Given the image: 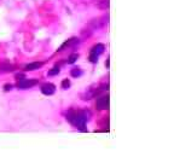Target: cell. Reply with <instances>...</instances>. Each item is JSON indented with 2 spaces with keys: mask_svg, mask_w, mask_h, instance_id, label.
<instances>
[{
  "mask_svg": "<svg viewBox=\"0 0 174 163\" xmlns=\"http://www.w3.org/2000/svg\"><path fill=\"white\" fill-rule=\"evenodd\" d=\"M77 58H79V53H73V55H70L69 58H68V64H73V63H75L77 60Z\"/></svg>",
  "mask_w": 174,
  "mask_h": 163,
  "instance_id": "12",
  "label": "cell"
},
{
  "mask_svg": "<svg viewBox=\"0 0 174 163\" xmlns=\"http://www.w3.org/2000/svg\"><path fill=\"white\" fill-rule=\"evenodd\" d=\"M35 85H38V80H31V79H23V80H19L17 82V87L19 90H27V88H31L34 87Z\"/></svg>",
  "mask_w": 174,
  "mask_h": 163,
  "instance_id": "5",
  "label": "cell"
},
{
  "mask_svg": "<svg viewBox=\"0 0 174 163\" xmlns=\"http://www.w3.org/2000/svg\"><path fill=\"white\" fill-rule=\"evenodd\" d=\"M55 92H56V86L53 83L47 82L41 86V93L45 96H52V94H55Z\"/></svg>",
  "mask_w": 174,
  "mask_h": 163,
  "instance_id": "6",
  "label": "cell"
},
{
  "mask_svg": "<svg viewBox=\"0 0 174 163\" xmlns=\"http://www.w3.org/2000/svg\"><path fill=\"white\" fill-rule=\"evenodd\" d=\"M109 104H110L109 96H103V97H99L97 99V101H96V108H97L98 110H108Z\"/></svg>",
  "mask_w": 174,
  "mask_h": 163,
  "instance_id": "4",
  "label": "cell"
},
{
  "mask_svg": "<svg viewBox=\"0 0 174 163\" xmlns=\"http://www.w3.org/2000/svg\"><path fill=\"white\" fill-rule=\"evenodd\" d=\"M91 112L87 110H69L66 114V120L75 126L81 132H86V123L90 121Z\"/></svg>",
  "mask_w": 174,
  "mask_h": 163,
  "instance_id": "1",
  "label": "cell"
},
{
  "mask_svg": "<svg viewBox=\"0 0 174 163\" xmlns=\"http://www.w3.org/2000/svg\"><path fill=\"white\" fill-rule=\"evenodd\" d=\"M70 87V81L68 80V79H65V80L62 81V88L63 90H68Z\"/></svg>",
  "mask_w": 174,
  "mask_h": 163,
  "instance_id": "14",
  "label": "cell"
},
{
  "mask_svg": "<svg viewBox=\"0 0 174 163\" xmlns=\"http://www.w3.org/2000/svg\"><path fill=\"white\" fill-rule=\"evenodd\" d=\"M99 91L101 90H98V87L97 88H92V87H91V88H87V91L85 92L84 96H82V99H84V100H90V99L94 98L98 93H99Z\"/></svg>",
  "mask_w": 174,
  "mask_h": 163,
  "instance_id": "7",
  "label": "cell"
},
{
  "mask_svg": "<svg viewBox=\"0 0 174 163\" xmlns=\"http://www.w3.org/2000/svg\"><path fill=\"white\" fill-rule=\"evenodd\" d=\"M0 70L1 71H14V65L9 63H1L0 64Z\"/></svg>",
  "mask_w": 174,
  "mask_h": 163,
  "instance_id": "10",
  "label": "cell"
},
{
  "mask_svg": "<svg viewBox=\"0 0 174 163\" xmlns=\"http://www.w3.org/2000/svg\"><path fill=\"white\" fill-rule=\"evenodd\" d=\"M104 50H105V46L103 45V44H97V45H94L93 47L91 49L90 57H88L90 62L91 63H97L98 59H99V56L104 52Z\"/></svg>",
  "mask_w": 174,
  "mask_h": 163,
  "instance_id": "2",
  "label": "cell"
},
{
  "mask_svg": "<svg viewBox=\"0 0 174 163\" xmlns=\"http://www.w3.org/2000/svg\"><path fill=\"white\" fill-rule=\"evenodd\" d=\"M59 73H61V69H59L58 66H55V68H52L51 70H49L47 75H49V76H56V75H58Z\"/></svg>",
  "mask_w": 174,
  "mask_h": 163,
  "instance_id": "11",
  "label": "cell"
},
{
  "mask_svg": "<svg viewBox=\"0 0 174 163\" xmlns=\"http://www.w3.org/2000/svg\"><path fill=\"white\" fill-rule=\"evenodd\" d=\"M82 74H84V71L80 69V68H73V69L70 70V75L73 77H80V76H82Z\"/></svg>",
  "mask_w": 174,
  "mask_h": 163,
  "instance_id": "9",
  "label": "cell"
},
{
  "mask_svg": "<svg viewBox=\"0 0 174 163\" xmlns=\"http://www.w3.org/2000/svg\"><path fill=\"white\" fill-rule=\"evenodd\" d=\"M41 66H42V63L34 62V63H29V64H27V65L24 66V69L27 70V71H34V70L40 69Z\"/></svg>",
  "mask_w": 174,
  "mask_h": 163,
  "instance_id": "8",
  "label": "cell"
},
{
  "mask_svg": "<svg viewBox=\"0 0 174 163\" xmlns=\"http://www.w3.org/2000/svg\"><path fill=\"white\" fill-rule=\"evenodd\" d=\"M14 88V86L11 85V83H6V85H4V91L5 92H9V91H11Z\"/></svg>",
  "mask_w": 174,
  "mask_h": 163,
  "instance_id": "15",
  "label": "cell"
},
{
  "mask_svg": "<svg viewBox=\"0 0 174 163\" xmlns=\"http://www.w3.org/2000/svg\"><path fill=\"white\" fill-rule=\"evenodd\" d=\"M98 7H101V9H103V10L108 9L109 7V0H103L102 4H98Z\"/></svg>",
  "mask_w": 174,
  "mask_h": 163,
  "instance_id": "13",
  "label": "cell"
},
{
  "mask_svg": "<svg viewBox=\"0 0 174 163\" xmlns=\"http://www.w3.org/2000/svg\"><path fill=\"white\" fill-rule=\"evenodd\" d=\"M16 79H17V80L18 81H19V80H23V79H25V75H24V74H16Z\"/></svg>",
  "mask_w": 174,
  "mask_h": 163,
  "instance_id": "16",
  "label": "cell"
},
{
  "mask_svg": "<svg viewBox=\"0 0 174 163\" xmlns=\"http://www.w3.org/2000/svg\"><path fill=\"white\" fill-rule=\"evenodd\" d=\"M108 19H109L108 16H102V17L94 18V19H92V21L90 22L88 27H91V29H93V30L101 29V28H103L106 23H108Z\"/></svg>",
  "mask_w": 174,
  "mask_h": 163,
  "instance_id": "3",
  "label": "cell"
}]
</instances>
